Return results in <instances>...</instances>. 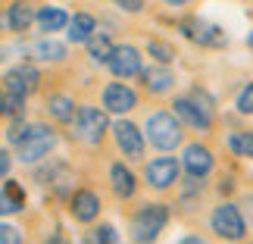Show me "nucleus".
<instances>
[{
    "mask_svg": "<svg viewBox=\"0 0 253 244\" xmlns=\"http://www.w3.org/2000/svg\"><path fill=\"white\" fill-rule=\"evenodd\" d=\"M166 3H172V6H184V3H191V0H166Z\"/></svg>",
    "mask_w": 253,
    "mask_h": 244,
    "instance_id": "nucleus-34",
    "label": "nucleus"
},
{
    "mask_svg": "<svg viewBox=\"0 0 253 244\" xmlns=\"http://www.w3.org/2000/svg\"><path fill=\"white\" fill-rule=\"evenodd\" d=\"M113 75H119V79H128V75H138L141 72V53L134 50V47H113L110 60H106Z\"/></svg>",
    "mask_w": 253,
    "mask_h": 244,
    "instance_id": "nucleus-8",
    "label": "nucleus"
},
{
    "mask_svg": "<svg viewBox=\"0 0 253 244\" xmlns=\"http://www.w3.org/2000/svg\"><path fill=\"white\" fill-rule=\"evenodd\" d=\"M181 163H184V169H188V175L203 179V175L212 169V153L203 147V144H188L184 153H181Z\"/></svg>",
    "mask_w": 253,
    "mask_h": 244,
    "instance_id": "nucleus-11",
    "label": "nucleus"
},
{
    "mask_svg": "<svg viewBox=\"0 0 253 244\" xmlns=\"http://www.w3.org/2000/svg\"><path fill=\"white\" fill-rule=\"evenodd\" d=\"M181 244H207V241H203V238H194V235H191V238H184Z\"/></svg>",
    "mask_w": 253,
    "mask_h": 244,
    "instance_id": "nucleus-32",
    "label": "nucleus"
},
{
    "mask_svg": "<svg viewBox=\"0 0 253 244\" xmlns=\"http://www.w3.org/2000/svg\"><path fill=\"white\" fill-rule=\"evenodd\" d=\"M9 172V157H6V150H0V179Z\"/></svg>",
    "mask_w": 253,
    "mask_h": 244,
    "instance_id": "nucleus-31",
    "label": "nucleus"
},
{
    "mask_svg": "<svg viewBox=\"0 0 253 244\" xmlns=\"http://www.w3.org/2000/svg\"><path fill=\"white\" fill-rule=\"evenodd\" d=\"M169 222V207L166 203H147L131 216V238L138 244H153L160 238L163 226Z\"/></svg>",
    "mask_w": 253,
    "mask_h": 244,
    "instance_id": "nucleus-1",
    "label": "nucleus"
},
{
    "mask_svg": "<svg viewBox=\"0 0 253 244\" xmlns=\"http://www.w3.org/2000/svg\"><path fill=\"white\" fill-rule=\"evenodd\" d=\"M6 113V97H3V91H0V116Z\"/></svg>",
    "mask_w": 253,
    "mask_h": 244,
    "instance_id": "nucleus-33",
    "label": "nucleus"
},
{
    "mask_svg": "<svg viewBox=\"0 0 253 244\" xmlns=\"http://www.w3.org/2000/svg\"><path fill=\"white\" fill-rule=\"evenodd\" d=\"M47 106H50V116L53 119H60V122H69L72 119V100L69 97H63V94H53L50 100H47Z\"/></svg>",
    "mask_w": 253,
    "mask_h": 244,
    "instance_id": "nucleus-22",
    "label": "nucleus"
},
{
    "mask_svg": "<svg viewBox=\"0 0 253 244\" xmlns=\"http://www.w3.org/2000/svg\"><path fill=\"white\" fill-rule=\"evenodd\" d=\"M175 106V113L181 116V122H188L191 129H197V132H210V122H212V116H210V100H203L197 103V97H178V100L172 103Z\"/></svg>",
    "mask_w": 253,
    "mask_h": 244,
    "instance_id": "nucleus-7",
    "label": "nucleus"
},
{
    "mask_svg": "<svg viewBox=\"0 0 253 244\" xmlns=\"http://www.w3.org/2000/svg\"><path fill=\"white\" fill-rule=\"evenodd\" d=\"M28 56H32V60H63L66 47L60 41H38V44L28 47Z\"/></svg>",
    "mask_w": 253,
    "mask_h": 244,
    "instance_id": "nucleus-21",
    "label": "nucleus"
},
{
    "mask_svg": "<svg viewBox=\"0 0 253 244\" xmlns=\"http://www.w3.org/2000/svg\"><path fill=\"white\" fill-rule=\"evenodd\" d=\"M16 210H22V203H16V200L3 191V194H0V216H6V213H16Z\"/></svg>",
    "mask_w": 253,
    "mask_h": 244,
    "instance_id": "nucleus-28",
    "label": "nucleus"
},
{
    "mask_svg": "<svg viewBox=\"0 0 253 244\" xmlns=\"http://www.w3.org/2000/svg\"><path fill=\"white\" fill-rule=\"evenodd\" d=\"M32 22H35L32 3H25V0H16V3L9 6V13H6V25L13 28V32H25Z\"/></svg>",
    "mask_w": 253,
    "mask_h": 244,
    "instance_id": "nucleus-16",
    "label": "nucleus"
},
{
    "mask_svg": "<svg viewBox=\"0 0 253 244\" xmlns=\"http://www.w3.org/2000/svg\"><path fill=\"white\" fill-rule=\"evenodd\" d=\"M87 244H116V229L113 226H97L87 232Z\"/></svg>",
    "mask_w": 253,
    "mask_h": 244,
    "instance_id": "nucleus-24",
    "label": "nucleus"
},
{
    "mask_svg": "<svg viewBox=\"0 0 253 244\" xmlns=\"http://www.w3.org/2000/svg\"><path fill=\"white\" fill-rule=\"evenodd\" d=\"M0 244H22V235H19V229L6 226V222H0Z\"/></svg>",
    "mask_w": 253,
    "mask_h": 244,
    "instance_id": "nucleus-27",
    "label": "nucleus"
},
{
    "mask_svg": "<svg viewBox=\"0 0 253 244\" xmlns=\"http://www.w3.org/2000/svg\"><path fill=\"white\" fill-rule=\"evenodd\" d=\"M38 85V72L32 66H16V69L6 72L3 79V97H6V110L9 113H19L22 110V100L35 91Z\"/></svg>",
    "mask_w": 253,
    "mask_h": 244,
    "instance_id": "nucleus-3",
    "label": "nucleus"
},
{
    "mask_svg": "<svg viewBox=\"0 0 253 244\" xmlns=\"http://www.w3.org/2000/svg\"><path fill=\"white\" fill-rule=\"evenodd\" d=\"M0 60H3V50H0Z\"/></svg>",
    "mask_w": 253,
    "mask_h": 244,
    "instance_id": "nucleus-37",
    "label": "nucleus"
},
{
    "mask_svg": "<svg viewBox=\"0 0 253 244\" xmlns=\"http://www.w3.org/2000/svg\"><path fill=\"white\" fill-rule=\"evenodd\" d=\"M116 141H119V147H122L125 157H131V160H141L144 157V138H141L138 125L116 122Z\"/></svg>",
    "mask_w": 253,
    "mask_h": 244,
    "instance_id": "nucleus-12",
    "label": "nucleus"
},
{
    "mask_svg": "<svg viewBox=\"0 0 253 244\" xmlns=\"http://www.w3.org/2000/svg\"><path fill=\"white\" fill-rule=\"evenodd\" d=\"M47 244H66L63 238H50V241H47Z\"/></svg>",
    "mask_w": 253,
    "mask_h": 244,
    "instance_id": "nucleus-35",
    "label": "nucleus"
},
{
    "mask_svg": "<svg viewBox=\"0 0 253 244\" xmlns=\"http://www.w3.org/2000/svg\"><path fill=\"white\" fill-rule=\"evenodd\" d=\"M147 135L160 150H172L181 144V122L172 113H153L147 119Z\"/></svg>",
    "mask_w": 253,
    "mask_h": 244,
    "instance_id": "nucleus-4",
    "label": "nucleus"
},
{
    "mask_svg": "<svg viewBox=\"0 0 253 244\" xmlns=\"http://www.w3.org/2000/svg\"><path fill=\"white\" fill-rule=\"evenodd\" d=\"M238 110H241V113H253V82L241 88V94H238Z\"/></svg>",
    "mask_w": 253,
    "mask_h": 244,
    "instance_id": "nucleus-25",
    "label": "nucleus"
},
{
    "mask_svg": "<svg viewBox=\"0 0 253 244\" xmlns=\"http://www.w3.org/2000/svg\"><path fill=\"white\" fill-rule=\"evenodd\" d=\"M250 47H253V35H250Z\"/></svg>",
    "mask_w": 253,
    "mask_h": 244,
    "instance_id": "nucleus-36",
    "label": "nucleus"
},
{
    "mask_svg": "<svg viewBox=\"0 0 253 244\" xmlns=\"http://www.w3.org/2000/svg\"><path fill=\"white\" fill-rule=\"evenodd\" d=\"M134 103H138V94H134L131 88H125V85H110L103 91V106L110 113H128Z\"/></svg>",
    "mask_w": 253,
    "mask_h": 244,
    "instance_id": "nucleus-13",
    "label": "nucleus"
},
{
    "mask_svg": "<svg viewBox=\"0 0 253 244\" xmlns=\"http://www.w3.org/2000/svg\"><path fill=\"white\" fill-rule=\"evenodd\" d=\"M228 147L238 153V157H253V132H238L228 138Z\"/></svg>",
    "mask_w": 253,
    "mask_h": 244,
    "instance_id": "nucleus-23",
    "label": "nucleus"
},
{
    "mask_svg": "<svg viewBox=\"0 0 253 244\" xmlns=\"http://www.w3.org/2000/svg\"><path fill=\"white\" fill-rule=\"evenodd\" d=\"M94 35V16H87V13H79V16H72L69 19V41H87V38Z\"/></svg>",
    "mask_w": 253,
    "mask_h": 244,
    "instance_id": "nucleus-20",
    "label": "nucleus"
},
{
    "mask_svg": "<svg viewBox=\"0 0 253 244\" xmlns=\"http://www.w3.org/2000/svg\"><path fill=\"white\" fill-rule=\"evenodd\" d=\"M116 6H122V9H128V13H141L144 9V0H113Z\"/></svg>",
    "mask_w": 253,
    "mask_h": 244,
    "instance_id": "nucleus-29",
    "label": "nucleus"
},
{
    "mask_svg": "<svg viewBox=\"0 0 253 244\" xmlns=\"http://www.w3.org/2000/svg\"><path fill=\"white\" fill-rule=\"evenodd\" d=\"M141 82H144V88H147L150 94H163V91H169L172 88V72H166V69H141Z\"/></svg>",
    "mask_w": 253,
    "mask_h": 244,
    "instance_id": "nucleus-17",
    "label": "nucleus"
},
{
    "mask_svg": "<svg viewBox=\"0 0 253 244\" xmlns=\"http://www.w3.org/2000/svg\"><path fill=\"white\" fill-rule=\"evenodd\" d=\"M212 229H216V235L222 238H228V241H238V238H244L247 235V222L244 216H241V210L235 207V203H222V207L212 210Z\"/></svg>",
    "mask_w": 253,
    "mask_h": 244,
    "instance_id": "nucleus-5",
    "label": "nucleus"
},
{
    "mask_svg": "<svg viewBox=\"0 0 253 244\" xmlns=\"http://www.w3.org/2000/svg\"><path fill=\"white\" fill-rule=\"evenodd\" d=\"M110 179H113V191L119 194V197H131L134 194V175L125 169L122 163H116L110 169Z\"/></svg>",
    "mask_w": 253,
    "mask_h": 244,
    "instance_id": "nucleus-18",
    "label": "nucleus"
},
{
    "mask_svg": "<svg viewBox=\"0 0 253 244\" xmlns=\"http://www.w3.org/2000/svg\"><path fill=\"white\" fill-rule=\"evenodd\" d=\"M6 194H9V197H13L16 203H25V197H22V188H19L16 182H6Z\"/></svg>",
    "mask_w": 253,
    "mask_h": 244,
    "instance_id": "nucleus-30",
    "label": "nucleus"
},
{
    "mask_svg": "<svg viewBox=\"0 0 253 244\" xmlns=\"http://www.w3.org/2000/svg\"><path fill=\"white\" fill-rule=\"evenodd\" d=\"M100 213V200L94 191H75L72 194V216L79 222H91Z\"/></svg>",
    "mask_w": 253,
    "mask_h": 244,
    "instance_id": "nucleus-14",
    "label": "nucleus"
},
{
    "mask_svg": "<svg viewBox=\"0 0 253 244\" xmlns=\"http://www.w3.org/2000/svg\"><path fill=\"white\" fill-rule=\"evenodd\" d=\"M84 44H87V53H91L97 63H106V60H110V53H113V41H110V35H106V32H94Z\"/></svg>",
    "mask_w": 253,
    "mask_h": 244,
    "instance_id": "nucleus-19",
    "label": "nucleus"
},
{
    "mask_svg": "<svg viewBox=\"0 0 253 244\" xmlns=\"http://www.w3.org/2000/svg\"><path fill=\"white\" fill-rule=\"evenodd\" d=\"M35 22L41 25V32H60V28L69 22V16H66V9H60V6H41L35 13Z\"/></svg>",
    "mask_w": 253,
    "mask_h": 244,
    "instance_id": "nucleus-15",
    "label": "nucleus"
},
{
    "mask_svg": "<svg viewBox=\"0 0 253 244\" xmlns=\"http://www.w3.org/2000/svg\"><path fill=\"white\" fill-rule=\"evenodd\" d=\"M178 179V160L175 157H157L147 163V182L150 188H169Z\"/></svg>",
    "mask_w": 253,
    "mask_h": 244,
    "instance_id": "nucleus-10",
    "label": "nucleus"
},
{
    "mask_svg": "<svg viewBox=\"0 0 253 244\" xmlns=\"http://www.w3.org/2000/svg\"><path fill=\"white\" fill-rule=\"evenodd\" d=\"M72 119H75V135L87 144H97L103 138L106 125H110L106 122V113L97 110V106H79V113H75Z\"/></svg>",
    "mask_w": 253,
    "mask_h": 244,
    "instance_id": "nucleus-6",
    "label": "nucleus"
},
{
    "mask_svg": "<svg viewBox=\"0 0 253 244\" xmlns=\"http://www.w3.org/2000/svg\"><path fill=\"white\" fill-rule=\"evenodd\" d=\"M147 50H150L153 56H157V60H160V63H169V60H172V47H169V44H160V41H150V44H147Z\"/></svg>",
    "mask_w": 253,
    "mask_h": 244,
    "instance_id": "nucleus-26",
    "label": "nucleus"
},
{
    "mask_svg": "<svg viewBox=\"0 0 253 244\" xmlns=\"http://www.w3.org/2000/svg\"><path fill=\"white\" fill-rule=\"evenodd\" d=\"M181 35L194 44H203V47H216V44H225V35H222L219 25H210V22H200V19H191V22H181Z\"/></svg>",
    "mask_w": 253,
    "mask_h": 244,
    "instance_id": "nucleus-9",
    "label": "nucleus"
},
{
    "mask_svg": "<svg viewBox=\"0 0 253 244\" xmlns=\"http://www.w3.org/2000/svg\"><path fill=\"white\" fill-rule=\"evenodd\" d=\"M53 147H56V132L47 129V125H25V132L19 135V141H16V153H19L22 163L41 160Z\"/></svg>",
    "mask_w": 253,
    "mask_h": 244,
    "instance_id": "nucleus-2",
    "label": "nucleus"
}]
</instances>
